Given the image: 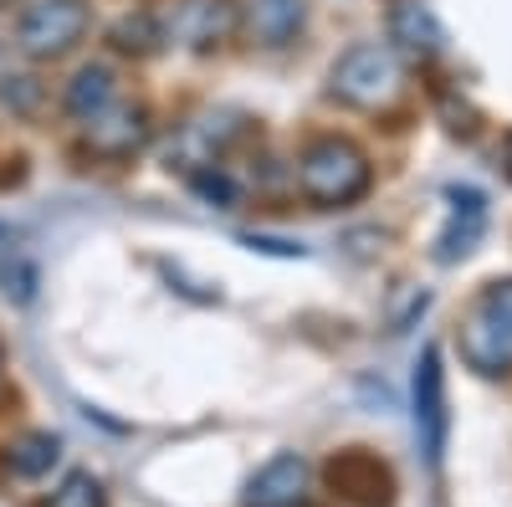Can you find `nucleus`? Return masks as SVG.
Masks as SVG:
<instances>
[{
  "mask_svg": "<svg viewBox=\"0 0 512 507\" xmlns=\"http://www.w3.org/2000/svg\"><path fill=\"white\" fill-rule=\"evenodd\" d=\"M0 292L16 303H31L36 298V267L16 257V246L11 251H0Z\"/></svg>",
  "mask_w": 512,
  "mask_h": 507,
  "instance_id": "obj_19",
  "label": "nucleus"
},
{
  "mask_svg": "<svg viewBox=\"0 0 512 507\" xmlns=\"http://www.w3.org/2000/svg\"><path fill=\"white\" fill-rule=\"evenodd\" d=\"M369 185H374V164L354 139L323 134L303 149V159H297V190L323 210L354 205L359 195H369Z\"/></svg>",
  "mask_w": 512,
  "mask_h": 507,
  "instance_id": "obj_1",
  "label": "nucleus"
},
{
  "mask_svg": "<svg viewBox=\"0 0 512 507\" xmlns=\"http://www.w3.org/2000/svg\"><path fill=\"white\" fill-rule=\"evenodd\" d=\"M328 88L333 98H344L349 108H390L405 88V72H400V57L384 47V41H359L344 57L333 62L328 72Z\"/></svg>",
  "mask_w": 512,
  "mask_h": 507,
  "instance_id": "obj_3",
  "label": "nucleus"
},
{
  "mask_svg": "<svg viewBox=\"0 0 512 507\" xmlns=\"http://www.w3.org/2000/svg\"><path fill=\"white\" fill-rule=\"evenodd\" d=\"M425 308H431V292H425V287H410V282H405V287L395 292L390 313H384V323H390V333H405V328H410V323H415V318H420Z\"/></svg>",
  "mask_w": 512,
  "mask_h": 507,
  "instance_id": "obj_21",
  "label": "nucleus"
},
{
  "mask_svg": "<svg viewBox=\"0 0 512 507\" xmlns=\"http://www.w3.org/2000/svg\"><path fill=\"white\" fill-rule=\"evenodd\" d=\"M236 134H241V113L236 108H216V113L185 123V129L175 134V144H169V169H185V175L210 169V164L226 154V144Z\"/></svg>",
  "mask_w": 512,
  "mask_h": 507,
  "instance_id": "obj_6",
  "label": "nucleus"
},
{
  "mask_svg": "<svg viewBox=\"0 0 512 507\" xmlns=\"http://www.w3.org/2000/svg\"><path fill=\"white\" fill-rule=\"evenodd\" d=\"M108 41H113L118 52H128V57H149V52H159L164 26H159V16H149V11H134V16L113 21Z\"/></svg>",
  "mask_w": 512,
  "mask_h": 507,
  "instance_id": "obj_16",
  "label": "nucleus"
},
{
  "mask_svg": "<svg viewBox=\"0 0 512 507\" xmlns=\"http://www.w3.org/2000/svg\"><path fill=\"white\" fill-rule=\"evenodd\" d=\"M487 231V195L472 190V185H456L451 190V216H446V231L436 241V262H461Z\"/></svg>",
  "mask_w": 512,
  "mask_h": 507,
  "instance_id": "obj_11",
  "label": "nucleus"
},
{
  "mask_svg": "<svg viewBox=\"0 0 512 507\" xmlns=\"http://www.w3.org/2000/svg\"><path fill=\"white\" fill-rule=\"evenodd\" d=\"M328 482H333L338 492H344V497H354L359 507H390V492H395L390 467H384L379 456L359 451V446L328 461Z\"/></svg>",
  "mask_w": 512,
  "mask_h": 507,
  "instance_id": "obj_10",
  "label": "nucleus"
},
{
  "mask_svg": "<svg viewBox=\"0 0 512 507\" xmlns=\"http://www.w3.org/2000/svg\"><path fill=\"white\" fill-rule=\"evenodd\" d=\"M456 349L482 379L512 374V277H497L477 292V303L461 313Z\"/></svg>",
  "mask_w": 512,
  "mask_h": 507,
  "instance_id": "obj_2",
  "label": "nucleus"
},
{
  "mask_svg": "<svg viewBox=\"0 0 512 507\" xmlns=\"http://www.w3.org/2000/svg\"><path fill=\"white\" fill-rule=\"evenodd\" d=\"M507 169H512V134H507Z\"/></svg>",
  "mask_w": 512,
  "mask_h": 507,
  "instance_id": "obj_23",
  "label": "nucleus"
},
{
  "mask_svg": "<svg viewBox=\"0 0 512 507\" xmlns=\"http://www.w3.org/2000/svg\"><path fill=\"white\" fill-rule=\"evenodd\" d=\"M82 31H88V11L77 0H31L16 21V47L31 62H52L77 47Z\"/></svg>",
  "mask_w": 512,
  "mask_h": 507,
  "instance_id": "obj_4",
  "label": "nucleus"
},
{
  "mask_svg": "<svg viewBox=\"0 0 512 507\" xmlns=\"http://www.w3.org/2000/svg\"><path fill=\"white\" fill-rule=\"evenodd\" d=\"M0 103H6L16 118H31L41 108V82L31 72H6L0 77Z\"/></svg>",
  "mask_w": 512,
  "mask_h": 507,
  "instance_id": "obj_18",
  "label": "nucleus"
},
{
  "mask_svg": "<svg viewBox=\"0 0 512 507\" xmlns=\"http://www.w3.org/2000/svg\"><path fill=\"white\" fill-rule=\"evenodd\" d=\"M395 57H410V62H436L446 52V31L436 21V11L425 0H400L390 11V41H384Z\"/></svg>",
  "mask_w": 512,
  "mask_h": 507,
  "instance_id": "obj_8",
  "label": "nucleus"
},
{
  "mask_svg": "<svg viewBox=\"0 0 512 507\" xmlns=\"http://www.w3.org/2000/svg\"><path fill=\"white\" fill-rule=\"evenodd\" d=\"M308 482H313L308 461L297 451H282L246 482V507H303L308 502Z\"/></svg>",
  "mask_w": 512,
  "mask_h": 507,
  "instance_id": "obj_9",
  "label": "nucleus"
},
{
  "mask_svg": "<svg viewBox=\"0 0 512 507\" xmlns=\"http://www.w3.org/2000/svg\"><path fill=\"white\" fill-rule=\"evenodd\" d=\"M190 185H195V195H200V200H210L216 210H231V205H236V185H231V175H226L221 164L195 169V175H190Z\"/></svg>",
  "mask_w": 512,
  "mask_h": 507,
  "instance_id": "obj_20",
  "label": "nucleus"
},
{
  "mask_svg": "<svg viewBox=\"0 0 512 507\" xmlns=\"http://www.w3.org/2000/svg\"><path fill=\"white\" fill-rule=\"evenodd\" d=\"M62 456V441L52 431H26L16 446H11V472L16 477H47Z\"/></svg>",
  "mask_w": 512,
  "mask_h": 507,
  "instance_id": "obj_15",
  "label": "nucleus"
},
{
  "mask_svg": "<svg viewBox=\"0 0 512 507\" xmlns=\"http://www.w3.org/2000/svg\"><path fill=\"white\" fill-rule=\"evenodd\" d=\"M0 251H11V226H0Z\"/></svg>",
  "mask_w": 512,
  "mask_h": 507,
  "instance_id": "obj_22",
  "label": "nucleus"
},
{
  "mask_svg": "<svg viewBox=\"0 0 512 507\" xmlns=\"http://www.w3.org/2000/svg\"><path fill=\"white\" fill-rule=\"evenodd\" d=\"M47 507H108V492H103V482H98L93 472H72V477L47 497Z\"/></svg>",
  "mask_w": 512,
  "mask_h": 507,
  "instance_id": "obj_17",
  "label": "nucleus"
},
{
  "mask_svg": "<svg viewBox=\"0 0 512 507\" xmlns=\"http://www.w3.org/2000/svg\"><path fill=\"white\" fill-rule=\"evenodd\" d=\"M6 6H11V0H0V11H6Z\"/></svg>",
  "mask_w": 512,
  "mask_h": 507,
  "instance_id": "obj_24",
  "label": "nucleus"
},
{
  "mask_svg": "<svg viewBox=\"0 0 512 507\" xmlns=\"http://www.w3.org/2000/svg\"><path fill=\"white\" fill-rule=\"evenodd\" d=\"M415 431L420 446L431 456V467H441L446 456V369H441V349H425L415 364Z\"/></svg>",
  "mask_w": 512,
  "mask_h": 507,
  "instance_id": "obj_7",
  "label": "nucleus"
},
{
  "mask_svg": "<svg viewBox=\"0 0 512 507\" xmlns=\"http://www.w3.org/2000/svg\"><path fill=\"white\" fill-rule=\"evenodd\" d=\"M154 134L149 123V108L144 103H128V98H113L103 113H93L88 123H82V144H88L98 159H128L139 154Z\"/></svg>",
  "mask_w": 512,
  "mask_h": 507,
  "instance_id": "obj_5",
  "label": "nucleus"
},
{
  "mask_svg": "<svg viewBox=\"0 0 512 507\" xmlns=\"http://www.w3.org/2000/svg\"><path fill=\"white\" fill-rule=\"evenodd\" d=\"M303 21H308V0H251L246 6V31L262 47H292Z\"/></svg>",
  "mask_w": 512,
  "mask_h": 507,
  "instance_id": "obj_12",
  "label": "nucleus"
},
{
  "mask_svg": "<svg viewBox=\"0 0 512 507\" xmlns=\"http://www.w3.org/2000/svg\"><path fill=\"white\" fill-rule=\"evenodd\" d=\"M175 31L185 47L210 52L216 41H226L236 31V6L231 0H185V11L175 16Z\"/></svg>",
  "mask_w": 512,
  "mask_h": 507,
  "instance_id": "obj_13",
  "label": "nucleus"
},
{
  "mask_svg": "<svg viewBox=\"0 0 512 507\" xmlns=\"http://www.w3.org/2000/svg\"><path fill=\"white\" fill-rule=\"evenodd\" d=\"M113 98H118V77H113V67L88 62V67H77V77L67 82L62 108H67L77 123H88V118H93V113H103Z\"/></svg>",
  "mask_w": 512,
  "mask_h": 507,
  "instance_id": "obj_14",
  "label": "nucleus"
}]
</instances>
